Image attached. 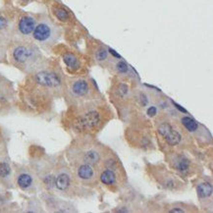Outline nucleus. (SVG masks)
<instances>
[{"label":"nucleus","instance_id":"6","mask_svg":"<svg viewBox=\"0 0 213 213\" xmlns=\"http://www.w3.org/2000/svg\"><path fill=\"white\" fill-rule=\"evenodd\" d=\"M60 29L48 18H42L35 25L33 31V38L40 45L51 46L55 43L60 36Z\"/></svg>","mask_w":213,"mask_h":213},{"label":"nucleus","instance_id":"11","mask_svg":"<svg viewBox=\"0 0 213 213\" xmlns=\"http://www.w3.org/2000/svg\"><path fill=\"white\" fill-rule=\"evenodd\" d=\"M35 80L36 84L47 89L60 90L62 88V79L54 71L39 70L35 74Z\"/></svg>","mask_w":213,"mask_h":213},{"label":"nucleus","instance_id":"21","mask_svg":"<svg viewBox=\"0 0 213 213\" xmlns=\"http://www.w3.org/2000/svg\"><path fill=\"white\" fill-rule=\"evenodd\" d=\"M95 59L100 63L105 62L108 59V51L103 47H100L95 51Z\"/></svg>","mask_w":213,"mask_h":213},{"label":"nucleus","instance_id":"26","mask_svg":"<svg viewBox=\"0 0 213 213\" xmlns=\"http://www.w3.org/2000/svg\"><path fill=\"white\" fill-rule=\"evenodd\" d=\"M23 1H26V0H23Z\"/></svg>","mask_w":213,"mask_h":213},{"label":"nucleus","instance_id":"19","mask_svg":"<svg viewBox=\"0 0 213 213\" xmlns=\"http://www.w3.org/2000/svg\"><path fill=\"white\" fill-rule=\"evenodd\" d=\"M168 212H175V213H180V212H194L195 210L190 209V205L185 204V203H173L171 204L167 209Z\"/></svg>","mask_w":213,"mask_h":213},{"label":"nucleus","instance_id":"23","mask_svg":"<svg viewBox=\"0 0 213 213\" xmlns=\"http://www.w3.org/2000/svg\"><path fill=\"white\" fill-rule=\"evenodd\" d=\"M8 26V21L7 19L3 17V16H0V31H3L7 28Z\"/></svg>","mask_w":213,"mask_h":213},{"label":"nucleus","instance_id":"20","mask_svg":"<svg viewBox=\"0 0 213 213\" xmlns=\"http://www.w3.org/2000/svg\"><path fill=\"white\" fill-rule=\"evenodd\" d=\"M114 69L116 73L120 74V75H126L130 72V68L128 66V64L125 61H118L115 63Z\"/></svg>","mask_w":213,"mask_h":213},{"label":"nucleus","instance_id":"18","mask_svg":"<svg viewBox=\"0 0 213 213\" xmlns=\"http://www.w3.org/2000/svg\"><path fill=\"white\" fill-rule=\"evenodd\" d=\"M12 176V170L8 162L0 161V179L10 180Z\"/></svg>","mask_w":213,"mask_h":213},{"label":"nucleus","instance_id":"15","mask_svg":"<svg viewBox=\"0 0 213 213\" xmlns=\"http://www.w3.org/2000/svg\"><path fill=\"white\" fill-rule=\"evenodd\" d=\"M16 181H17V185L23 190H30L35 187V177L26 169L21 170L17 174Z\"/></svg>","mask_w":213,"mask_h":213},{"label":"nucleus","instance_id":"4","mask_svg":"<svg viewBox=\"0 0 213 213\" xmlns=\"http://www.w3.org/2000/svg\"><path fill=\"white\" fill-rule=\"evenodd\" d=\"M101 104V98L79 105V116L74 122L77 129L81 131H93L102 123L101 112L97 109Z\"/></svg>","mask_w":213,"mask_h":213},{"label":"nucleus","instance_id":"24","mask_svg":"<svg viewBox=\"0 0 213 213\" xmlns=\"http://www.w3.org/2000/svg\"><path fill=\"white\" fill-rule=\"evenodd\" d=\"M108 51H109V52H110V53H111V54H112V55H113L114 57H116V58H120V57H121V56H120V55L118 54V53H116V52H115V51H114L113 49H111V48H110V49H109Z\"/></svg>","mask_w":213,"mask_h":213},{"label":"nucleus","instance_id":"12","mask_svg":"<svg viewBox=\"0 0 213 213\" xmlns=\"http://www.w3.org/2000/svg\"><path fill=\"white\" fill-rule=\"evenodd\" d=\"M157 132L160 134L169 145H178L182 141V134L174 125L167 120L160 119L157 122Z\"/></svg>","mask_w":213,"mask_h":213},{"label":"nucleus","instance_id":"14","mask_svg":"<svg viewBox=\"0 0 213 213\" xmlns=\"http://www.w3.org/2000/svg\"><path fill=\"white\" fill-rule=\"evenodd\" d=\"M168 162L176 172L186 175L193 170V161L184 153H172L168 157Z\"/></svg>","mask_w":213,"mask_h":213},{"label":"nucleus","instance_id":"5","mask_svg":"<svg viewBox=\"0 0 213 213\" xmlns=\"http://www.w3.org/2000/svg\"><path fill=\"white\" fill-rule=\"evenodd\" d=\"M11 57L16 66L25 71H33L39 62L40 53L35 46L19 44L13 48Z\"/></svg>","mask_w":213,"mask_h":213},{"label":"nucleus","instance_id":"25","mask_svg":"<svg viewBox=\"0 0 213 213\" xmlns=\"http://www.w3.org/2000/svg\"><path fill=\"white\" fill-rule=\"evenodd\" d=\"M4 54V51H3V48L1 47V45H0V59H1V57H3L2 55Z\"/></svg>","mask_w":213,"mask_h":213},{"label":"nucleus","instance_id":"10","mask_svg":"<svg viewBox=\"0 0 213 213\" xmlns=\"http://www.w3.org/2000/svg\"><path fill=\"white\" fill-rule=\"evenodd\" d=\"M15 99V90L12 83L0 75V115L8 113Z\"/></svg>","mask_w":213,"mask_h":213},{"label":"nucleus","instance_id":"13","mask_svg":"<svg viewBox=\"0 0 213 213\" xmlns=\"http://www.w3.org/2000/svg\"><path fill=\"white\" fill-rule=\"evenodd\" d=\"M196 195L199 200V203L203 209L212 211V185L211 182L206 179H200L195 185Z\"/></svg>","mask_w":213,"mask_h":213},{"label":"nucleus","instance_id":"7","mask_svg":"<svg viewBox=\"0 0 213 213\" xmlns=\"http://www.w3.org/2000/svg\"><path fill=\"white\" fill-rule=\"evenodd\" d=\"M150 172L157 184L160 185L165 190L177 191L182 190L185 187V184L182 182V180L178 179L175 175L170 173L168 170L160 166H151Z\"/></svg>","mask_w":213,"mask_h":213},{"label":"nucleus","instance_id":"9","mask_svg":"<svg viewBox=\"0 0 213 213\" xmlns=\"http://www.w3.org/2000/svg\"><path fill=\"white\" fill-rule=\"evenodd\" d=\"M180 122L185 129L199 142L202 141L203 143H209L211 141V135L208 130L200 125L199 122H196L194 118L184 115L180 117Z\"/></svg>","mask_w":213,"mask_h":213},{"label":"nucleus","instance_id":"1","mask_svg":"<svg viewBox=\"0 0 213 213\" xmlns=\"http://www.w3.org/2000/svg\"><path fill=\"white\" fill-rule=\"evenodd\" d=\"M104 153L103 145L93 138L84 137L70 145L67 150V157L71 164L88 163L98 168Z\"/></svg>","mask_w":213,"mask_h":213},{"label":"nucleus","instance_id":"3","mask_svg":"<svg viewBox=\"0 0 213 213\" xmlns=\"http://www.w3.org/2000/svg\"><path fill=\"white\" fill-rule=\"evenodd\" d=\"M66 95L73 106H79L100 99L97 97V95H99L97 89H95L92 84L84 78L71 80L68 88H66Z\"/></svg>","mask_w":213,"mask_h":213},{"label":"nucleus","instance_id":"16","mask_svg":"<svg viewBox=\"0 0 213 213\" xmlns=\"http://www.w3.org/2000/svg\"><path fill=\"white\" fill-rule=\"evenodd\" d=\"M35 19L31 16H24L20 19L18 24V30L23 35H30L33 34L35 28Z\"/></svg>","mask_w":213,"mask_h":213},{"label":"nucleus","instance_id":"17","mask_svg":"<svg viewBox=\"0 0 213 213\" xmlns=\"http://www.w3.org/2000/svg\"><path fill=\"white\" fill-rule=\"evenodd\" d=\"M63 60L67 65V67L71 70H77L79 69L80 62L76 55H74L73 53H66L63 55Z\"/></svg>","mask_w":213,"mask_h":213},{"label":"nucleus","instance_id":"2","mask_svg":"<svg viewBox=\"0 0 213 213\" xmlns=\"http://www.w3.org/2000/svg\"><path fill=\"white\" fill-rule=\"evenodd\" d=\"M53 188L61 195L70 199L79 195L83 190L82 184L77 179L73 170L63 163L58 167L57 170H55Z\"/></svg>","mask_w":213,"mask_h":213},{"label":"nucleus","instance_id":"22","mask_svg":"<svg viewBox=\"0 0 213 213\" xmlns=\"http://www.w3.org/2000/svg\"><path fill=\"white\" fill-rule=\"evenodd\" d=\"M54 14L56 15V17L59 19L60 21H66L69 18L68 12L63 8H55L54 9Z\"/></svg>","mask_w":213,"mask_h":213},{"label":"nucleus","instance_id":"8","mask_svg":"<svg viewBox=\"0 0 213 213\" xmlns=\"http://www.w3.org/2000/svg\"><path fill=\"white\" fill-rule=\"evenodd\" d=\"M71 169L80 181L84 186H93L98 181V168L88 163L71 164Z\"/></svg>","mask_w":213,"mask_h":213}]
</instances>
